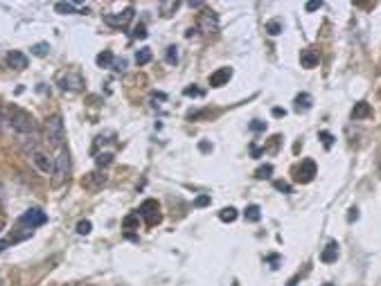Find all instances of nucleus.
I'll use <instances>...</instances> for the list:
<instances>
[{
    "label": "nucleus",
    "instance_id": "1",
    "mask_svg": "<svg viewBox=\"0 0 381 286\" xmlns=\"http://www.w3.org/2000/svg\"><path fill=\"white\" fill-rule=\"evenodd\" d=\"M5 122L9 124V129L16 131L18 135H34L36 133V122L34 117L29 115L27 111H23V108H18V106H12L9 111H7L5 115Z\"/></svg>",
    "mask_w": 381,
    "mask_h": 286
},
{
    "label": "nucleus",
    "instance_id": "2",
    "mask_svg": "<svg viewBox=\"0 0 381 286\" xmlns=\"http://www.w3.org/2000/svg\"><path fill=\"white\" fill-rule=\"evenodd\" d=\"M45 133H47V142L52 146H61L64 144V138H65V126H64V120L59 113L50 115L45 120Z\"/></svg>",
    "mask_w": 381,
    "mask_h": 286
},
{
    "label": "nucleus",
    "instance_id": "3",
    "mask_svg": "<svg viewBox=\"0 0 381 286\" xmlns=\"http://www.w3.org/2000/svg\"><path fill=\"white\" fill-rule=\"evenodd\" d=\"M68 169H70V156H68V151L65 149H59L57 158H54V167H52V185L59 187L61 183L65 181V176H68Z\"/></svg>",
    "mask_w": 381,
    "mask_h": 286
},
{
    "label": "nucleus",
    "instance_id": "4",
    "mask_svg": "<svg viewBox=\"0 0 381 286\" xmlns=\"http://www.w3.org/2000/svg\"><path fill=\"white\" fill-rule=\"evenodd\" d=\"M314 176H316V163L307 158V160L300 163L298 169H296V181L298 183H311L314 181Z\"/></svg>",
    "mask_w": 381,
    "mask_h": 286
},
{
    "label": "nucleus",
    "instance_id": "5",
    "mask_svg": "<svg viewBox=\"0 0 381 286\" xmlns=\"http://www.w3.org/2000/svg\"><path fill=\"white\" fill-rule=\"evenodd\" d=\"M131 18H133V9H124V12H120V14H106L104 16V20H106V25H111V27H127V25L131 23Z\"/></svg>",
    "mask_w": 381,
    "mask_h": 286
},
{
    "label": "nucleus",
    "instance_id": "6",
    "mask_svg": "<svg viewBox=\"0 0 381 286\" xmlns=\"http://www.w3.org/2000/svg\"><path fill=\"white\" fill-rule=\"evenodd\" d=\"M47 221L45 212H41L39 207H29L27 212H25L23 216H21V223H25V225H29V228H36V225H43V223Z\"/></svg>",
    "mask_w": 381,
    "mask_h": 286
},
{
    "label": "nucleus",
    "instance_id": "7",
    "mask_svg": "<svg viewBox=\"0 0 381 286\" xmlns=\"http://www.w3.org/2000/svg\"><path fill=\"white\" fill-rule=\"evenodd\" d=\"M199 27L203 29L205 34H217L219 32V16L214 12H203L199 20Z\"/></svg>",
    "mask_w": 381,
    "mask_h": 286
},
{
    "label": "nucleus",
    "instance_id": "8",
    "mask_svg": "<svg viewBox=\"0 0 381 286\" xmlns=\"http://www.w3.org/2000/svg\"><path fill=\"white\" fill-rule=\"evenodd\" d=\"M138 214H142V216H147V221L151 223H158L160 221V214H158V203L153 199H147L145 203L140 205V210H138Z\"/></svg>",
    "mask_w": 381,
    "mask_h": 286
},
{
    "label": "nucleus",
    "instance_id": "9",
    "mask_svg": "<svg viewBox=\"0 0 381 286\" xmlns=\"http://www.w3.org/2000/svg\"><path fill=\"white\" fill-rule=\"evenodd\" d=\"M59 86L64 88V90H79L84 86V79L77 72H68V75H64L59 79Z\"/></svg>",
    "mask_w": 381,
    "mask_h": 286
},
{
    "label": "nucleus",
    "instance_id": "10",
    "mask_svg": "<svg viewBox=\"0 0 381 286\" xmlns=\"http://www.w3.org/2000/svg\"><path fill=\"white\" fill-rule=\"evenodd\" d=\"M230 77H233V70H230V68H219L217 72H212L210 75V86L212 88L226 86V83L230 82Z\"/></svg>",
    "mask_w": 381,
    "mask_h": 286
},
{
    "label": "nucleus",
    "instance_id": "11",
    "mask_svg": "<svg viewBox=\"0 0 381 286\" xmlns=\"http://www.w3.org/2000/svg\"><path fill=\"white\" fill-rule=\"evenodd\" d=\"M7 63L12 65L14 70H25L27 68V57H25L23 52H18V50H12V52L7 54Z\"/></svg>",
    "mask_w": 381,
    "mask_h": 286
},
{
    "label": "nucleus",
    "instance_id": "12",
    "mask_svg": "<svg viewBox=\"0 0 381 286\" xmlns=\"http://www.w3.org/2000/svg\"><path fill=\"white\" fill-rule=\"evenodd\" d=\"M300 63H302V68L311 70V68H316V65L320 63V57H318L316 50H302V54H300Z\"/></svg>",
    "mask_w": 381,
    "mask_h": 286
},
{
    "label": "nucleus",
    "instance_id": "13",
    "mask_svg": "<svg viewBox=\"0 0 381 286\" xmlns=\"http://www.w3.org/2000/svg\"><path fill=\"white\" fill-rule=\"evenodd\" d=\"M32 160H34V164L39 167V171H43V174H50L52 171V160L45 156V153H41V151H34L32 153Z\"/></svg>",
    "mask_w": 381,
    "mask_h": 286
},
{
    "label": "nucleus",
    "instance_id": "14",
    "mask_svg": "<svg viewBox=\"0 0 381 286\" xmlns=\"http://www.w3.org/2000/svg\"><path fill=\"white\" fill-rule=\"evenodd\" d=\"M339 259V244L336 241H332V244L325 245V250L320 252V262L322 264H332Z\"/></svg>",
    "mask_w": 381,
    "mask_h": 286
},
{
    "label": "nucleus",
    "instance_id": "15",
    "mask_svg": "<svg viewBox=\"0 0 381 286\" xmlns=\"http://www.w3.org/2000/svg\"><path fill=\"white\" fill-rule=\"evenodd\" d=\"M372 115V108H370L368 102H359V104H354V108H352V120H365V117Z\"/></svg>",
    "mask_w": 381,
    "mask_h": 286
},
{
    "label": "nucleus",
    "instance_id": "16",
    "mask_svg": "<svg viewBox=\"0 0 381 286\" xmlns=\"http://www.w3.org/2000/svg\"><path fill=\"white\" fill-rule=\"evenodd\" d=\"M102 185H106L104 174H88L86 178H84V187H88V189H100Z\"/></svg>",
    "mask_w": 381,
    "mask_h": 286
},
{
    "label": "nucleus",
    "instance_id": "17",
    "mask_svg": "<svg viewBox=\"0 0 381 286\" xmlns=\"http://www.w3.org/2000/svg\"><path fill=\"white\" fill-rule=\"evenodd\" d=\"M311 104H314V100H311V95H309V93H300L298 97H296V111H298V113L309 111Z\"/></svg>",
    "mask_w": 381,
    "mask_h": 286
},
{
    "label": "nucleus",
    "instance_id": "18",
    "mask_svg": "<svg viewBox=\"0 0 381 286\" xmlns=\"http://www.w3.org/2000/svg\"><path fill=\"white\" fill-rule=\"evenodd\" d=\"M244 216H246V221L257 223L259 219H262V210H259V205H248L246 210H244Z\"/></svg>",
    "mask_w": 381,
    "mask_h": 286
},
{
    "label": "nucleus",
    "instance_id": "19",
    "mask_svg": "<svg viewBox=\"0 0 381 286\" xmlns=\"http://www.w3.org/2000/svg\"><path fill=\"white\" fill-rule=\"evenodd\" d=\"M151 50H149V47H140V50H138V52H135V63L138 65H147L149 63V61H151Z\"/></svg>",
    "mask_w": 381,
    "mask_h": 286
},
{
    "label": "nucleus",
    "instance_id": "20",
    "mask_svg": "<svg viewBox=\"0 0 381 286\" xmlns=\"http://www.w3.org/2000/svg\"><path fill=\"white\" fill-rule=\"evenodd\" d=\"M97 65H100V68H111L113 65V52L111 50H104L102 54H97Z\"/></svg>",
    "mask_w": 381,
    "mask_h": 286
},
{
    "label": "nucleus",
    "instance_id": "21",
    "mask_svg": "<svg viewBox=\"0 0 381 286\" xmlns=\"http://www.w3.org/2000/svg\"><path fill=\"white\" fill-rule=\"evenodd\" d=\"M219 219H221L223 223H233L234 219H237V210H234V207H223V210L219 212Z\"/></svg>",
    "mask_w": 381,
    "mask_h": 286
},
{
    "label": "nucleus",
    "instance_id": "22",
    "mask_svg": "<svg viewBox=\"0 0 381 286\" xmlns=\"http://www.w3.org/2000/svg\"><path fill=\"white\" fill-rule=\"evenodd\" d=\"M264 29H266L269 36H277V34H282V23L280 20H269V23L264 25Z\"/></svg>",
    "mask_w": 381,
    "mask_h": 286
},
{
    "label": "nucleus",
    "instance_id": "23",
    "mask_svg": "<svg viewBox=\"0 0 381 286\" xmlns=\"http://www.w3.org/2000/svg\"><path fill=\"white\" fill-rule=\"evenodd\" d=\"M29 50H32V54H34V57H47V52H50V45H47V43H36V45H32Z\"/></svg>",
    "mask_w": 381,
    "mask_h": 286
},
{
    "label": "nucleus",
    "instance_id": "24",
    "mask_svg": "<svg viewBox=\"0 0 381 286\" xmlns=\"http://www.w3.org/2000/svg\"><path fill=\"white\" fill-rule=\"evenodd\" d=\"M138 225H140L138 212H135V214H129L127 219H124V228H127V230H138Z\"/></svg>",
    "mask_w": 381,
    "mask_h": 286
},
{
    "label": "nucleus",
    "instance_id": "25",
    "mask_svg": "<svg viewBox=\"0 0 381 286\" xmlns=\"http://www.w3.org/2000/svg\"><path fill=\"white\" fill-rule=\"evenodd\" d=\"M318 138H320V142H322V146H325V149H332V144H334V135L329 133V131H320V133H318Z\"/></svg>",
    "mask_w": 381,
    "mask_h": 286
},
{
    "label": "nucleus",
    "instance_id": "26",
    "mask_svg": "<svg viewBox=\"0 0 381 286\" xmlns=\"http://www.w3.org/2000/svg\"><path fill=\"white\" fill-rule=\"evenodd\" d=\"M95 163H97V167H108L113 163V153H100L95 158Z\"/></svg>",
    "mask_w": 381,
    "mask_h": 286
},
{
    "label": "nucleus",
    "instance_id": "27",
    "mask_svg": "<svg viewBox=\"0 0 381 286\" xmlns=\"http://www.w3.org/2000/svg\"><path fill=\"white\" fill-rule=\"evenodd\" d=\"M165 59H167V63H176V61H178V47H176V45H169V47H167V52H165Z\"/></svg>",
    "mask_w": 381,
    "mask_h": 286
},
{
    "label": "nucleus",
    "instance_id": "28",
    "mask_svg": "<svg viewBox=\"0 0 381 286\" xmlns=\"http://www.w3.org/2000/svg\"><path fill=\"white\" fill-rule=\"evenodd\" d=\"M90 230H93V223L88 221V219L77 223V234H90Z\"/></svg>",
    "mask_w": 381,
    "mask_h": 286
},
{
    "label": "nucleus",
    "instance_id": "29",
    "mask_svg": "<svg viewBox=\"0 0 381 286\" xmlns=\"http://www.w3.org/2000/svg\"><path fill=\"white\" fill-rule=\"evenodd\" d=\"M54 9H57L59 14H72L75 12V5H72V2H57Z\"/></svg>",
    "mask_w": 381,
    "mask_h": 286
},
{
    "label": "nucleus",
    "instance_id": "30",
    "mask_svg": "<svg viewBox=\"0 0 381 286\" xmlns=\"http://www.w3.org/2000/svg\"><path fill=\"white\" fill-rule=\"evenodd\" d=\"M271 174H273V164H264V167H259L257 171H255V176H257V178H271Z\"/></svg>",
    "mask_w": 381,
    "mask_h": 286
},
{
    "label": "nucleus",
    "instance_id": "31",
    "mask_svg": "<svg viewBox=\"0 0 381 286\" xmlns=\"http://www.w3.org/2000/svg\"><path fill=\"white\" fill-rule=\"evenodd\" d=\"M210 194H201V196H196L194 199V207H208L210 205Z\"/></svg>",
    "mask_w": 381,
    "mask_h": 286
},
{
    "label": "nucleus",
    "instance_id": "32",
    "mask_svg": "<svg viewBox=\"0 0 381 286\" xmlns=\"http://www.w3.org/2000/svg\"><path fill=\"white\" fill-rule=\"evenodd\" d=\"M176 7H178V2H163V5H160V14H163V16H169V12H174Z\"/></svg>",
    "mask_w": 381,
    "mask_h": 286
},
{
    "label": "nucleus",
    "instance_id": "33",
    "mask_svg": "<svg viewBox=\"0 0 381 286\" xmlns=\"http://www.w3.org/2000/svg\"><path fill=\"white\" fill-rule=\"evenodd\" d=\"M251 131H255V133L266 131V122H262V120H253V122H251Z\"/></svg>",
    "mask_w": 381,
    "mask_h": 286
},
{
    "label": "nucleus",
    "instance_id": "34",
    "mask_svg": "<svg viewBox=\"0 0 381 286\" xmlns=\"http://www.w3.org/2000/svg\"><path fill=\"white\" fill-rule=\"evenodd\" d=\"M273 187H275L277 192H284V194H291V185H289V183H284V181H275V183H273Z\"/></svg>",
    "mask_w": 381,
    "mask_h": 286
},
{
    "label": "nucleus",
    "instance_id": "35",
    "mask_svg": "<svg viewBox=\"0 0 381 286\" xmlns=\"http://www.w3.org/2000/svg\"><path fill=\"white\" fill-rule=\"evenodd\" d=\"M183 95H185V97H201V95H203V90H199L196 86H190V88H185V90H183Z\"/></svg>",
    "mask_w": 381,
    "mask_h": 286
},
{
    "label": "nucleus",
    "instance_id": "36",
    "mask_svg": "<svg viewBox=\"0 0 381 286\" xmlns=\"http://www.w3.org/2000/svg\"><path fill=\"white\" fill-rule=\"evenodd\" d=\"M133 36H135V39H147V27H145V25H135V29H133Z\"/></svg>",
    "mask_w": 381,
    "mask_h": 286
},
{
    "label": "nucleus",
    "instance_id": "37",
    "mask_svg": "<svg viewBox=\"0 0 381 286\" xmlns=\"http://www.w3.org/2000/svg\"><path fill=\"white\" fill-rule=\"evenodd\" d=\"M320 7H322L320 0H311V2H307L305 9H307V12H316V9H320Z\"/></svg>",
    "mask_w": 381,
    "mask_h": 286
},
{
    "label": "nucleus",
    "instance_id": "38",
    "mask_svg": "<svg viewBox=\"0 0 381 286\" xmlns=\"http://www.w3.org/2000/svg\"><path fill=\"white\" fill-rule=\"evenodd\" d=\"M357 219H359V210H357V207H352V210L347 212V221H350V223H354V221H357Z\"/></svg>",
    "mask_w": 381,
    "mask_h": 286
},
{
    "label": "nucleus",
    "instance_id": "39",
    "mask_svg": "<svg viewBox=\"0 0 381 286\" xmlns=\"http://www.w3.org/2000/svg\"><path fill=\"white\" fill-rule=\"evenodd\" d=\"M271 113H273V117H284V115H287V111H284V108H273Z\"/></svg>",
    "mask_w": 381,
    "mask_h": 286
},
{
    "label": "nucleus",
    "instance_id": "40",
    "mask_svg": "<svg viewBox=\"0 0 381 286\" xmlns=\"http://www.w3.org/2000/svg\"><path fill=\"white\" fill-rule=\"evenodd\" d=\"M266 262H271V264H277V262H280V257H277V255H269V257H266Z\"/></svg>",
    "mask_w": 381,
    "mask_h": 286
},
{
    "label": "nucleus",
    "instance_id": "41",
    "mask_svg": "<svg viewBox=\"0 0 381 286\" xmlns=\"http://www.w3.org/2000/svg\"><path fill=\"white\" fill-rule=\"evenodd\" d=\"M201 151H212V144H208V142H201Z\"/></svg>",
    "mask_w": 381,
    "mask_h": 286
},
{
    "label": "nucleus",
    "instance_id": "42",
    "mask_svg": "<svg viewBox=\"0 0 381 286\" xmlns=\"http://www.w3.org/2000/svg\"><path fill=\"white\" fill-rule=\"evenodd\" d=\"M2 122H5V111H2V106H0V126H2Z\"/></svg>",
    "mask_w": 381,
    "mask_h": 286
},
{
    "label": "nucleus",
    "instance_id": "43",
    "mask_svg": "<svg viewBox=\"0 0 381 286\" xmlns=\"http://www.w3.org/2000/svg\"><path fill=\"white\" fill-rule=\"evenodd\" d=\"M298 284V277H291V280H289V284L287 286H296Z\"/></svg>",
    "mask_w": 381,
    "mask_h": 286
},
{
    "label": "nucleus",
    "instance_id": "44",
    "mask_svg": "<svg viewBox=\"0 0 381 286\" xmlns=\"http://www.w3.org/2000/svg\"><path fill=\"white\" fill-rule=\"evenodd\" d=\"M322 286H336V284H322Z\"/></svg>",
    "mask_w": 381,
    "mask_h": 286
},
{
    "label": "nucleus",
    "instance_id": "45",
    "mask_svg": "<svg viewBox=\"0 0 381 286\" xmlns=\"http://www.w3.org/2000/svg\"><path fill=\"white\" fill-rule=\"evenodd\" d=\"M0 284H2V282H0Z\"/></svg>",
    "mask_w": 381,
    "mask_h": 286
}]
</instances>
